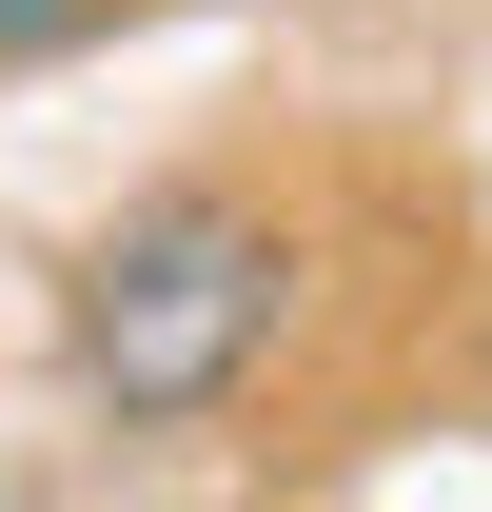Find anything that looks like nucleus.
<instances>
[{
  "label": "nucleus",
  "instance_id": "1",
  "mask_svg": "<svg viewBox=\"0 0 492 512\" xmlns=\"http://www.w3.org/2000/svg\"><path fill=\"white\" fill-rule=\"evenodd\" d=\"M296 335V217L256 178H158L60 256V375L99 434H217Z\"/></svg>",
  "mask_w": 492,
  "mask_h": 512
},
{
  "label": "nucleus",
  "instance_id": "2",
  "mask_svg": "<svg viewBox=\"0 0 492 512\" xmlns=\"http://www.w3.org/2000/svg\"><path fill=\"white\" fill-rule=\"evenodd\" d=\"M79 20H99V0H0V60H60Z\"/></svg>",
  "mask_w": 492,
  "mask_h": 512
}]
</instances>
